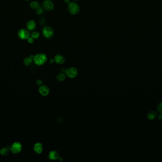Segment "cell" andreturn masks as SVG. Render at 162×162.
Returning a JSON list of instances; mask_svg holds the SVG:
<instances>
[{
    "label": "cell",
    "instance_id": "obj_19",
    "mask_svg": "<svg viewBox=\"0 0 162 162\" xmlns=\"http://www.w3.org/2000/svg\"><path fill=\"white\" fill-rule=\"evenodd\" d=\"M157 109L158 110V111H159L160 113H162V102L160 103L157 107Z\"/></svg>",
    "mask_w": 162,
    "mask_h": 162
},
{
    "label": "cell",
    "instance_id": "obj_20",
    "mask_svg": "<svg viewBox=\"0 0 162 162\" xmlns=\"http://www.w3.org/2000/svg\"><path fill=\"white\" fill-rule=\"evenodd\" d=\"M27 41L28 42V43L30 44H32V43H34V39L32 37H30L28 39H27Z\"/></svg>",
    "mask_w": 162,
    "mask_h": 162
},
{
    "label": "cell",
    "instance_id": "obj_11",
    "mask_svg": "<svg viewBox=\"0 0 162 162\" xmlns=\"http://www.w3.org/2000/svg\"><path fill=\"white\" fill-rule=\"evenodd\" d=\"M54 61L57 64H63L65 62V57L62 55L57 54L54 57Z\"/></svg>",
    "mask_w": 162,
    "mask_h": 162
},
{
    "label": "cell",
    "instance_id": "obj_22",
    "mask_svg": "<svg viewBox=\"0 0 162 162\" xmlns=\"http://www.w3.org/2000/svg\"><path fill=\"white\" fill-rule=\"evenodd\" d=\"M36 83H37V85H38V86H41V85H42V80H41V79H38L37 81V82H36Z\"/></svg>",
    "mask_w": 162,
    "mask_h": 162
},
{
    "label": "cell",
    "instance_id": "obj_26",
    "mask_svg": "<svg viewBox=\"0 0 162 162\" xmlns=\"http://www.w3.org/2000/svg\"><path fill=\"white\" fill-rule=\"evenodd\" d=\"M26 1H30V0H26Z\"/></svg>",
    "mask_w": 162,
    "mask_h": 162
},
{
    "label": "cell",
    "instance_id": "obj_16",
    "mask_svg": "<svg viewBox=\"0 0 162 162\" xmlns=\"http://www.w3.org/2000/svg\"><path fill=\"white\" fill-rule=\"evenodd\" d=\"M31 7L33 9H36L37 10L38 9L40 8V4L38 1H32L31 4H30Z\"/></svg>",
    "mask_w": 162,
    "mask_h": 162
},
{
    "label": "cell",
    "instance_id": "obj_10",
    "mask_svg": "<svg viewBox=\"0 0 162 162\" xmlns=\"http://www.w3.org/2000/svg\"><path fill=\"white\" fill-rule=\"evenodd\" d=\"M48 158L51 160H57L59 158V153L57 151H52L49 153Z\"/></svg>",
    "mask_w": 162,
    "mask_h": 162
},
{
    "label": "cell",
    "instance_id": "obj_24",
    "mask_svg": "<svg viewBox=\"0 0 162 162\" xmlns=\"http://www.w3.org/2000/svg\"><path fill=\"white\" fill-rule=\"evenodd\" d=\"M54 61V60H53V59H51L50 60V63H53Z\"/></svg>",
    "mask_w": 162,
    "mask_h": 162
},
{
    "label": "cell",
    "instance_id": "obj_9",
    "mask_svg": "<svg viewBox=\"0 0 162 162\" xmlns=\"http://www.w3.org/2000/svg\"><path fill=\"white\" fill-rule=\"evenodd\" d=\"M43 149V146L42 144L40 143H36L33 147L34 151L38 154H40L42 152Z\"/></svg>",
    "mask_w": 162,
    "mask_h": 162
},
{
    "label": "cell",
    "instance_id": "obj_14",
    "mask_svg": "<svg viewBox=\"0 0 162 162\" xmlns=\"http://www.w3.org/2000/svg\"><path fill=\"white\" fill-rule=\"evenodd\" d=\"M157 116V112L155 111H152L147 114V118L149 120L154 119Z\"/></svg>",
    "mask_w": 162,
    "mask_h": 162
},
{
    "label": "cell",
    "instance_id": "obj_6",
    "mask_svg": "<svg viewBox=\"0 0 162 162\" xmlns=\"http://www.w3.org/2000/svg\"><path fill=\"white\" fill-rule=\"evenodd\" d=\"M66 76L70 78H74L78 74V70L75 67H70L65 69V71Z\"/></svg>",
    "mask_w": 162,
    "mask_h": 162
},
{
    "label": "cell",
    "instance_id": "obj_15",
    "mask_svg": "<svg viewBox=\"0 0 162 162\" xmlns=\"http://www.w3.org/2000/svg\"><path fill=\"white\" fill-rule=\"evenodd\" d=\"M10 150V148L8 147H3L0 150V153L2 155H7L9 153Z\"/></svg>",
    "mask_w": 162,
    "mask_h": 162
},
{
    "label": "cell",
    "instance_id": "obj_25",
    "mask_svg": "<svg viewBox=\"0 0 162 162\" xmlns=\"http://www.w3.org/2000/svg\"><path fill=\"white\" fill-rule=\"evenodd\" d=\"M64 1L66 3H69L70 2V0H64Z\"/></svg>",
    "mask_w": 162,
    "mask_h": 162
},
{
    "label": "cell",
    "instance_id": "obj_12",
    "mask_svg": "<svg viewBox=\"0 0 162 162\" xmlns=\"http://www.w3.org/2000/svg\"><path fill=\"white\" fill-rule=\"evenodd\" d=\"M26 27L28 30L29 31H33L34 30L36 27V23L33 20H30L27 22L26 24Z\"/></svg>",
    "mask_w": 162,
    "mask_h": 162
},
{
    "label": "cell",
    "instance_id": "obj_1",
    "mask_svg": "<svg viewBox=\"0 0 162 162\" xmlns=\"http://www.w3.org/2000/svg\"><path fill=\"white\" fill-rule=\"evenodd\" d=\"M33 61L36 65L38 66L44 64L47 61V57L46 54L39 53L34 56Z\"/></svg>",
    "mask_w": 162,
    "mask_h": 162
},
{
    "label": "cell",
    "instance_id": "obj_3",
    "mask_svg": "<svg viewBox=\"0 0 162 162\" xmlns=\"http://www.w3.org/2000/svg\"><path fill=\"white\" fill-rule=\"evenodd\" d=\"M42 34L46 38L51 39L54 36V31L51 27L45 26L42 29Z\"/></svg>",
    "mask_w": 162,
    "mask_h": 162
},
{
    "label": "cell",
    "instance_id": "obj_21",
    "mask_svg": "<svg viewBox=\"0 0 162 162\" xmlns=\"http://www.w3.org/2000/svg\"><path fill=\"white\" fill-rule=\"evenodd\" d=\"M43 10L41 8H39V9H38L37 10V13L38 14H39V15L43 13Z\"/></svg>",
    "mask_w": 162,
    "mask_h": 162
},
{
    "label": "cell",
    "instance_id": "obj_23",
    "mask_svg": "<svg viewBox=\"0 0 162 162\" xmlns=\"http://www.w3.org/2000/svg\"><path fill=\"white\" fill-rule=\"evenodd\" d=\"M158 119H159L160 120L162 121V113H160L159 114V115H158Z\"/></svg>",
    "mask_w": 162,
    "mask_h": 162
},
{
    "label": "cell",
    "instance_id": "obj_27",
    "mask_svg": "<svg viewBox=\"0 0 162 162\" xmlns=\"http://www.w3.org/2000/svg\"><path fill=\"white\" fill-rule=\"evenodd\" d=\"M74 1H77V0H73Z\"/></svg>",
    "mask_w": 162,
    "mask_h": 162
},
{
    "label": "cell",
    "instance_id": "obj_2",
    "mask_svg": "<svg viewBox=\"0 0 162 162\" xmlns=\"http://www.w3.org/2000/svg\"><path fill=\"white\" fill-rule=\"evenodd\" d=\"M68 10L71 14L75 15L79 12L80 7L78 4L75 2H71L68 4Z\"/></svg>",
    "mask_w": 162,
    "mask_h": 162
},
{
    "label": "cell",
    "instance_id": "obj_18",
    "mask_svg": "<svg viewBox=\"0 0 162 162\" xmlns=\"http://www.w3.org/2000/svg\"><path fill=\"white\" fill-rule=\"evenodd\" d=\"M39 33L37 31H34L31 34V37H32L34 39H37L39 37Z\"/></svg>",
    "mask_w": 162,
    "mask_h": 162
},
{
    "label": "cell",
    "instance_id": "obj_5",
    "mask_svg": "<svg viewBox=\"0 0 162 162\" xmlns=\"http://www.w3.org/2000/svg\"><path fill=\"white\" fill-rule=\"evenodd\" d=\"M18 36L19 39L22 40H26L30 37V33L29 32L25 29H22L18 32Z\"/></svg>",
    "mask_w": 162,
    "mask_h": 162
},
{
    "label": "cell",
    "instance_id": "obj_7",
    "mask_svg": "<svg viewBox=\"0 0 162 162\" xmlns=\"http://www.w3.org/2000/svg\"><path fill=\"white\" fill-rule=\"evenodd\" d=\"M43 5L45 9L47 11H52L54 8V4L50 0H45Z\"/></svg>",
    "mask_w": 162,
    "mask_h": 162
},
{
    "label": "cell",
    "instance_id": "obj_8",
    "mask_svg": "<svg viewBox=\"0 0 162 162\" xmlns=\"http://www.w3.org/2000/svg\"><path fill=\"white\" fill-rule=\"evenodd\" d=\"M39 92L42 96H46L49 93V88L46 86H41L39 88Z\"/></svg>",
    "mask_w": 162,
    "mask_h": 162
},
{
    "label": "cell",
    "instance_id": "obj_4",
    "mask_svg": "<svg viewBox=\"0 0 162 162\" xmlns=\"http://www.w3.org/2000/svg\"><path fill=\"white\" fill-rule=\"evenodd\" d=\"M22 144L19 142H14L10 147V150L13 153H19L22 151Z\"/></svg>",
    "mask_w": 162,
    "mask_h": 162
},
{
    "label": "cell",
    "instance_id": "obj_17",
    "mask_svg": "<svg viewBox=\"0 0 162 162\" xmlns=\"http://www.w3.org/2000/svg\"><path fill=\"white\" fill-rule=\"evenodd\" d=\"M65 74L62 73H59L56 76L57 80L60 82L63 81L65 80Z\"/></svg>",
    "mask_w": 162,
    "mask_h": 162
},
{
    "label": "cell",
    "instance_id": "obj_13",
    "mask_svg": "<svg viewBox=\"0 0 162 162\" xmlns=\"http://www.w3.org/2000/svg\"><path fill=\"white\" fill-rule=\"evenodd\" d=\"M33 58H34V56L33 55H31L30 57L25 58L23 60L24 64L26 66H29L31 64L33 60Z\"/></svg>",
    "mask_w": 162,
    "mask_h": 162
}]
</instances>
